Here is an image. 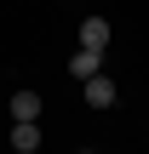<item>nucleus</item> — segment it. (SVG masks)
Instances as JSON below:
<instances>
[{"instance_id": "39448f33", "label": "nucleus", "mask_w": 149, "mask_h": 154, "mask_svg": "<svg viewBox=\"0 0 149 154\" xmlns=\"http://www.w3.org/2000/svg\"><path fill=\"white\" fill-rule=\"evenodd\" d=\"M11 120H40V91H11Z\"/></svg>"}, {"instance_id": "7ed1b4c3", "label": "nucleus", "mask_w": 149, "mask_h": 154, "mask_svg": "<svg viewBox=\"0 0 149 154\" xmlns=\"http://www.w3.org/2000/svg\"><path fill=\"white\" fill-rule=\"evenodd\" d=\"M11 149L17 154H34L40 149V120H11Z\"/></svg>"}, {"instance_id": "20e7f679", "label": "nucleus", "mask_w": 149, "mask_h": 154, "mask_svg": "<svg viewBox=\"0 0 149 154\" xmlns=\"http://www.w3.org/2000/svg\"><path fill=\"white\" fill-rule=\"evenodd\" d=\"M80 46L109 51V17H86V23H80Z\"/></svg>"}, {"instance_id": "f03ea898", "label": "nucleus", "mask_w": 149, "mask_h": 154, "mask_svg": "<svg viewBox=\"0 0 149 154\" xmlns=\"http://www.w3.org/2000/svg\"><path fill=\"white\" fill-rule=\"evenodd\" d=\"M98 69H103V51H98V46H80V51L69 57V74H75V80H92Z\"/></svg>"}, {"instance_id": "f257e3e1", "label": "nucleus", "mask_w": 149, "mask_h": 154, "mask_svg": "<svg viewBox=\"0 0 149 154\" xmlns=\"http://www.w3.org/2000/svg\"><path fill=\"white\" fill-rule=\"evenodd\" d=\"M80 86H86V91H80V97H86V103H92V109H115V97H121V91H115V80H109V74H103V69H98V74H92V80H80Z\"/></svg>"}]
</instances>
